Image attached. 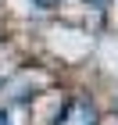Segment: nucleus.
<instances>
[{
    "mask_svg": "<svg viewBox=\"0 0 118 125\" xmlns=\"http://www.w3.org/2000/svg\"><path fill=\"white\" fill-rule=\"evenodd\" d=\"M0 125H11V118H7V115H4V111H0Z\"/></svg>",
    "mask_w": 118,
    "mask_h": 125,
    "instance_id": "obj_3",
    "label": "nucleus"
},
{
    "mask_svg": "<svg viewBox=\"0 0 118 125\" xmlns=\"http://www.w3.org/2000/svg\"><path fill=\"white\" fill-rule=\"evenodd\" d=\"M57 125H97V107L89 100H82V96H75L57 115Z\"/></svg>",
    "mask_w": 118,
    "mask_h": 125,
    "instance_id": "obj_1",
    "label": "nucleus"
},
{
    "mask_svg": "<svg viewBox=\"0 0 118 125\" xmlns=\"http://www.w3.org/2000/svg\"><path fill=\"white\" fill-rule=\"evenodd\" d=\"M89 4H100V0H89Z\"/></svg>",
    "mask_w": 118,
    "mask_h": 125,
    "instance_id": "obj_4",
    "label": "nucleus"
},
{
    "mask_svg": "<svg viewBox=\"0 0 118 125\" xmlns=\"http://www.w3.org/2000/svg\"><path fill=\"white\" fill-rule=\"evenodd\" d=\"M32 4H36V7H57L61 0H32Z\"/></svg>",
    "mask_w": 118,
    "mask_h": 125,
    "instance_id": "obj_2",
    "label": "nucleus"
}]
</instances>
